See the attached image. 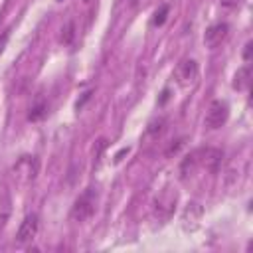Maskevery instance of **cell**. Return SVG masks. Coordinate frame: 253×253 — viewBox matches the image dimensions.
Returning a JSON list of instances; mask_svg holds the SVG:
<instances>
[{
	"label": "cell",
	"mask_w": 253,
	"mask_h": 253,
	"mask_svg": "<svg viewBox=\"0 0 253 253\" xmlns=\"http://www.w3.org/2000/svg\"><path fill=\"white\" fill-rule=\"evenodd\" d=\"M221 158H223V152H221L219 148L206 146V148H200V150L192 152V154L184 160L182 168H186V166H194V164H200V166H202V168H206L208 172H215V170L219 168V164H221Z\"/></svg>",
	"instance_id": "obj_1"
},
{
	"label": "cell",
	"mask_w": 253,
	"mask_h": 253,
	"mask_svg": "<svg viewBox=\"0 0 253 253\" xmlns=\"http://www.w3.org/2000/svg\"><path fill=\"white\" fill-rule=\"evenodd\" d=\"M95 206H97V190L95 188H87L73 204L71 208V217L75 221H85L93 215L95 211Z\"/></svg>",
	"instance_id": "obj_2"
},
{
	"label": "cell",
	"mask_w": 253,
	"mask_h": 253,
	"mask_svg": "<svg viewBox=\"0 0 253 253\" xmlns=\"http://www.w3.org/2000/svg\"><path fill=\"white\" fill-rule=\"evenodd\" d=\"M227 115H229V107L225 101H211L208 111H206V117H204V125L208 128H219L221 125H225L227 121Z\"/></svg>",
	"instance_id": "obj_3"
},
{
	"label": "cell",
	"mask_w": 253,
	"mask_h": 253,
	"mask_svg": "<svg viewBox=\"0 0 253 253\" xmlns=\"http://www.w3.org/2000/svg\"><path fill=\"white\" fill-rule=\"evenodd\" d=\"M38 170H40V162L36 156H22L14 166V176H18L24 182H30L38 176Z\"/></svg>",
	"instance_id": "obj_4"
},
{
	"label": "cell",
	"mask_w": 253,
	"mask_h": 253,
	"mask_svg": "<svg viewBox=\"0 0 253 253\" xmlns=\"http://www.w3.org/2000/svg\"><path fill=\"white\" fill-rule=\"evenodd\" d=\"M38 229H40V217H38L36 213L26 215L24 221L20 223V227H18L16 241H18V243H28V241H32V239L38 235Z\"/></svg>",
	"instance_id": "obj_5"
},
{
	"label": "cell",
	"mask_w": 253,
	"mask_h": 253,
	"mask_svg": "<svg viewBox=\"0 0 253 253\" xmlns=\"http://www.w3.org/2000/svg\"><path fill=\"white\" fill-rule=\"evenodd\" d=\"M176 200H178V194L172 192L170 188H166V190L156 198V202H154V206H156V213H158L160 217H168V215L174 211Z\"/></svg>",
	"instance_id": "obj_6"
},
{
	"label": "cell",
	"mask_w": 253,
	"mask_h": 253,
	"mask_svg": "<svg viewBox=\"0 0 253 253\" xmlns=\"http://www.w3.org/2000/svg\"><path fill=\"white\" fill-rule=\"evenodd\" d=\"M227 32H229V26L225 22H219V24H213L206 30L204 34V43L208 47H217L225 38H227Z\"/></svg>",
	"instance_id": "obj_7"
},
{
	"label": "cell",
	"mask_w": 253,
	"mask_h": 253,
	"mask_svg": "<svg viewBox=\"0 0 253 253\" xmlns=\"http://www.w3.org/2000/svg\"><path fill=\"white\" fill-rule=\"evenodd\" d=\"M198 63L194 59H184L182 63H178L176 67V79L180 81V85H190L198 79Z\"/></svg>",
	"instance_id": "obj_8"
},
{
	"label": "cell",
	"mask_w": 253,
	"mask_h": 253,
	"mask_svg": "<svg viewBox=\"0 0 253 253\" xmlns=\"http://www.w3.org/2000/svg\"><path fill=\"white\" fill-rule=\"evenodd\" d=\"M202 213H204V210H202L198 204H190V206L184 210V215H182L184 227H186V229L198 227V223H200V219H202Z\"/></svg>",
	"instance_id": "obj_9"
},
{
	"label": "cell",
	"mask_w": 253,
	"mask_h": 253,
	"mask_svg": "<svg viewBox=\"0 0 253 253\" xmlns=\"http://www.w3.org/2000/svg\"><path fill=\"white\" fill-rule=\"evenodd\" d=\"M249 83H251V69L245 65V67L237 69V73H235V77H233V87H235L237 91H243V89L249 87Z\"/></svg>",
	"instance_id": "obj_10"
},
{
	"label": "cell",
	"mask_w": 253,
	"mask_h": 253,
	"mask_svg": "<svg viewBox=\"0 0 253 253\" xmlns=\"http://www.w3.org/2000/svg\"><path fill=\"white\" fill-rule=\"evenodd\" d=\"M45 115H47V105H45L43 101H40V103H36V105L30 109L28 119H30V121H42Z\"/></svg>",
	"instance_id": "obj_11"
},
{
	"label": "cell",
	"mask_w": 253,
	"mask_h": 253,
	"mask_svg": "<svg viewBox=\"0 0 253 253\" xmlns=\"http://www.w3.org/2000/svg\"><path fill=\"white\" fill-rule=\"evenodd\" d=\"M168 12H170V8H168V4H162L156 12H154V18H152V26H162L164 22H166V16H168Z\"/></svg>",
	"instance_id": "obj_12"
},
{
	"label": "cell",
	"mask_w": 253,
	"mask_h": 253,
	"mask_svg": "<svg viewBox=\"0 0 253 253\" xmlns=\"http://www.w3.org/2000/svg\"><path fill=\"white\" fill-rule=\"evenodd\" d=\"M73 36H75V26H73V22H67L63 28H61V42L63 43H69L71 40H73Z\"/></svg>",
	"instance_id": "obj_13"
},
{
	"label": "cell",
	"mask_w": 253,
	"mask_h": 253,
	"mask_svg": "<svg viewBox=\"0 0 253 253\" xmlns=\"http://www.w3.org/2000/svg\"><path fill=\"white\" fill-rule=\"evenodd\" d=\"M164 125H166L164 119H156V121H152V123L148 125V132H150V134H160V132L164 130Z\"/></svg>",
	"instance_id": "obj_14"
},
{
	"label": "cell",
	"mask_w": 253,
	"mask_h": 253,
	"mask_svg": "<svg viewBox=\"0 0 253 253\" xmlns=\"http://www.w3.org/2000/svg\"><path fill=\"white\" fill-rule=\"evenodd\" d=\"M182 144H184V138H178V140H174V142H172V144H170V146L166 148V152H164V154H166V156L170 158L172 154H176V152H178V150L182 148Z\"/></svg>",
	"instance_id": "obj_15"
},
{
	"label": "cell",
	"mask_w": 253,
	"mask_h": 253,
	"mask_svg": "<svg viewBox=\"0 0 253 253\" xmlns=\"http://www.w3.org/2000/svg\"><path fill=\"white\" fill-rule=\"evenodd\" d=\"M239 2H241V0H219V4L225 6V8H235Z\"/></svg>",
	"instance_id": "obj_16"
},
{
	"label": "cell",
	"mask_w": 253,
	"mask_h": 253,
	"mask_svg": "<svg viewBox=\"0 0 253 253\" xmlns=\"http://www.w3.org/2000/svg\"><path fill=\"white\" fill-rule=\"evenodd\" d=\"M251 47H253V43L249 42V43L245 45V53H243V57H245V61H249V59H251Z\"/></svg>",
	"instance_id": "obj_17"
},
{
	"label": "cell",
	"mask_w": 253,
	"mask_h": 253,
	"mask_svg": "<svg viewBox=\"0 0 253 253\" xmlns=\"http://www.w3.org/2000/svg\"><path fill=\"white\" fill-rule=\"evenodd\" d=\"M6 40H8V32H4V34H2V38H0V51L4 49V43H6Z\"/></svg>",
	"instance_id": "obj_18"
},
{
	"label": "cell",
	"mask_w": 253,
	"mask_h": 253,
	"mask_svg": "<svg viewBox=\"0 0 253 253\" xmlns=\"http://www.w3.org/2000/svg\"><path fill=\"white\" fill-rule=\"evenodd\" d=\"M136 2H138V0H130V6H134V4H136Z\"/></svg>",
	"instance_id": "obj_19"
}]
</instances>
